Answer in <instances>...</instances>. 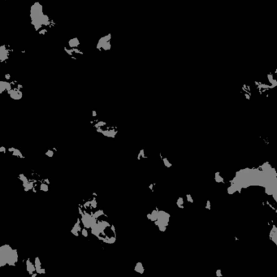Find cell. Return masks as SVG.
<instances>
[{
    "label": "cell",
    "mask_w": 277,
    "mask_h": 277,
    "mask_svg": "<svg viewBox=\"0 0 277 277\" xmlns=\"http://www.w3.org/2000/svg\"><path fill=\"white\" fill-rule=\"evenodd\" d=\"M17 261V250L12 249L8 245H3L0 247V267H3L6 264L9 266H16Z\"/></svg>",
    "instance_id": "1"
},
{
    "label": "cell",
    "mask_w": 277,
    "mask_h": 277,
    "mask_svg": "<svg viewBox=\"0 0 277 277\" xmlns=\"http://www.w3.org/2000/svg\"><path fill=\"white\" fill-rule=\"evenodd\" d=\"M111 35L107 34L106 36L101 37L97 44V49L99 50H108L111 49Z\"/></svg>",
    "instance_id": "2"
},
{
    "label": "cell",
    "mask_w": 277,
    "mask_h": 277,
    "mask_svg": "<svg viewBox=\"0 0 277 277\" xmlns=\"http://www.w3.org/2000/svg\"><path fill=\"white\" fill-rule=\"evenodd\" d=\"M12 50H10V46L8 45H2L0 46V61L3 63L8 59L10 52Z\"/></svg>",
    "instance_id": "3"
},
{
    "label": "cell",
    "mask_w": 277,
    "mask_h": 277,
    "mask_svg": "<svg viewBox=\"0 0 277 277\" xmlns=\"http://www.w3.org/2000/svg\"><path fill=\"white\" fill-rule=\"evenodd\" d=\"M17 86H18V84H17ZM17 86H16V87L12 89L11 90L7 92V94H9L10 97L14 100H20L22 98V92L20 91V89H19Z\"/></svg>",
    "instance_id": "4"
},
{
    "label": "cell",
    "mask_w": 277,
    "mask_h": 277,
    "mask_svg": "<svg viewBox=\"0 0 277 277\" xmlns=\"http://www.w3.org/2000/svg\"><path fill=\"white\" fill-rule=\"evenodd\" d=\"M34 265H35V267H36V272H37L38 274H44V273H45V269H44V268H41V261H40V259H39L38 257L35 258Z\"/></svg>",
    "instance_id": "5"
},
{
    "label": "cell",
    "mask_w": 277,
    "mask_h": 277,
    "mask_svg": "<svg viewBox=\"0 0 277 277\" xmlns=\"http://www.w3.org/2000/svg\"><path fill=\"white\" fill-rule=\"evenodd\" d=\"M26 269H27L28 272L29 273L30 275H32L33 273H34V272H36L35 265L31 263V261H30L29 259H28L26 260Z\"/></svg>",
    "instance_id": "6"
},
{
    "label": "cell",
    "mask_w": 277,
    "mask_h": 277,
    "mask_svg": "<svg viewBox=\"0 0 277 277\" xmlns=\"http://www.w3.org/2000/svg\"><path fill=\"white\" fill-rule=\"evenodd\" d=\"M80 45V41L78 40V38L77 37H74V38H72L68 41V46L71 47V48H76V47H78Z\"/></svg>",
    "instance_id": "7"
},
{
    "label": "cell",
    "mask_w": 277,
    "mask_h": 277,
    "mask_svg": "<svg viewBox=\"0 0 277 277\" xmlns=\"http://www.w3.org/2000/svg\"><path fill=\"white\" fill-rule=\"evenodd\" d=\"M135 272H136L140 273V274H143L144 273V271H145V268L143 267V265L141 263H137L135 266V268H134Z\"/></svg>",
    "instance_id": "8"
},
{
    "label": "cell",
    "mask_w": 277,
    "mask_h": 277,
    "mask_svg": "<svg viewBox=\"0 0 277 277\" xmlns=\"http://www.w3.org/2000/svg\"><path fill=\"white\" fill-rule=\"evenodd\" d=\"M12 154L13 156H16V157L20 158V159H24V156L23 155V154L21 153V151H20V150H19L18 149H15V150H14Z\"/></svg>",
    "instance_id": "9"
},
{
    "label": "cell",
    "mask_w": 277,
    "mask_h": 277,
    "mask_svg": "<svg viewBox=\"0 0 277 277\" xmlns=\"http://www.w3.org/2000/svg\"><path fill=\"white\" fill-rule=\"evenodd\" d=\"M48 185H49L48 184H46L45 182L42 181L41 184H40V190L43 191V192H47L48 189H49V186H48Z\"/></svg>",
    "instance_id": "10"
},
{
    "label": "cell",
    "mask_w": 277,
    "mask_h": 277,
    "mask_svg": "<svg viewBox=\"0 0 277 277\" xmlns=\"http://www.w3.org/2000/svg\"><path fill=\"white\" fill-rule=\"evenodd\" d=\"M141 158H143V159L147 158V156L145 155V150H141V151L139 152V154L137 155V159H141Z\"/></svg>",
    "instance_id": "11"
},
{
    "label": "cell",
    "mask_w": 277,
    "mask_h": 277,
    "mask_svg": "<svg viewBox=\"0 0 277 277\" xmlns=\"http://www.w3.org/2000/svg\"><path fill=\"white\" fill-rule=\"evenodd\" d=\"M18 178L22 181V183H26V182L29 181V180L27 179V177L24 175V174H20L19 175Z\"/></svg>",
    "instance_id": "12"
},
{
    "label": "cell",
    "mask_w": 277,
    "mask_h": 277,
    "mask_svg": "<svg viewBox=\"0 0 277 277\" xmlns=\"http://www.w3.org/2000/svg\"><path fill=\"white\" fill-rule=\"evenodd\" d=\"M81 232L82 236H85V237H88V236H89V233H88V231H87V228H86V227L82 228Z\"/></svg>",
    "instance_id": "13"
},
{
    "label": "cell",
    "mask_w": 277,
    "mask_h": 277,
    "mask_svg": "<svg viewBox=\"0 0 277 277\" xmlns=\"http://www.w3.org/2000/svg\"><path fill=\"white\" fill-rule=\"evenodd\" d=\"M54 151L52 150H48L46 152H45V155L46 156H48V157H50V158H51V157H53L54 156Z\"/></svg>",
    "instance_id": "14"
},
{
    "label": "cell",
    "mask_w": 277,
    "mask_h": 277,
    "mask_svg": "<svg viewBox=\"0 0 277 277\" xmlns=\"http://www.w3.org/2000/svg\"><path fill=\"white\" fill-rule=\"evenodd\" d=\"M163 159V161H164V165H165V166H166L167 168H170V167L172 166V164H170V163H169V162H168V159H165V158H163V159Z\"/></svg>",
    "instance_id": "15"
},
{
    "label": "cell",
    "mask_w": 277,
    "mask_h": 277,
    "mask_svg": "<svg viewBox=\"0 0 277 277\" xmlns=\"http://www.w3.org/2000/svg\"><path fill=\"white\" fill-rule=\"evenodd\" d=\"M71 232L73 233V235H75L76 236H79V232H78L77 230H76L74 227H73L72 228V230H71Z\"/></svg>",
    "instance_id": "16"
},
{
    "label": "cell",
    "mask_w": 277,
    "mask_h": 277,
    "mask_svg": "<svg viewBox=\"0 0 277 277\" xmlns=\"http://www.w3.org/2000/svg\"><path fill=\"white\" fill-rule=\"evenodd\" d=\"M6 148H5L4 146H1L0 147V152H3V153H6Z\"/></svg>",
    "instance_id": "17"
},
{
    "label": "cell",
    "mask_w": 277,
    "mask_h": 277,
    "mask_svg": "<svg viewBox=\"0 0 277 277\" xmlns=\"http://www.w3.org/2000/svg\"><path fill=\"white\" fill-rule=\"evenodd\" d=\"M5 79H6V80H7V81L11 79V75H10L9 73H7V74L5 75Z\"/></svg>",
    "instance_id": "18"
},
{
    "label": "cell",
    "mask_w": 277,
    "mask_h": 277,
    "mask_svg": "<svg viewBox=\"0 0 277 277\" xmlns=\"http://www.w3.org/2000/svg\"><path fill=\"white\" fill-rule=\"evenodd\" d=\"M15 149H16V148H14V147H10L9 149H8V151H9V152H12H12H13L14 150H15Z\"/></svg>",
    "instance_id": "19"
},
{
    "label": "cell",
    "mask_w": 277,
    "mask_h": 277,
    "mask_svg": "<svg viewBox=\"0 0 277 277\" xmlns=\"http://www.w3.org/2000/svg\"><path fill=\"white\" fill-rule=\"evenodd\" d=\"M154 185H155V184H151V185H150V186H149V188H150V189L151 191H153V186H154Z\"/></svg>",
    "instance_id": "20"
},
{
    "label": "cell",
    "mask_w": 277,
    "mask_h": 277,
    "mask_svg": "<svg viewBox=\"0 0 277 277\" xmlns=\"http://www.w3.org/2000/svg\"><path fill=\"white\" fill-rule=\"evenodd\" d=\"M43 181L45 182V183H46V184H48V185L50 184V181H49V180H48V179H44V180H43Z\"/></svg>",
    "instance_id": "21"
},
{
    "label": "cell",
    "mask_w": 277,
    "mask_h": 277,
    "mask_svg": "<svg viewBox=\"0 0 277 277\" xmlns=\"http://www.w3.org/2000/svg\"><path fill=\"white\" fill-rule=\"evenodd\" d=\"M93 115L94 117H95L96 115H97V113H96L95 111H93V115Z\"/></svg>",
    "instance_id": "22"
},
{
    "label": "cell",
    "mask_w": 277,
    "mask_h": 277,
    "mask_svg": "<svg viewBox=\"0 0 277 277\" xmlns=\"http://www.w3.org/2000/svg\"><path fill=\"white\" fill-rule=\"evenodd\" d=\"M53 150H54V151H57V150H56L55 148H53Z\"/></svg>",
    "instance_id": "23"
}]
</instances>
